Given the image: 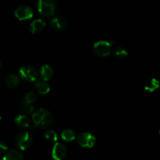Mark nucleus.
Segmentation results:
<instances>
[{"label":"nucleus","instance_id":"f03ea898","mask_svg":"<svg viewBox=\"0 0 160 160\" xmlns=\"http://www.w3.org/2000/svg\"><path fill=\"white\" fill-rule=\"evenodd\" d=\"M37 6L39 13L45 17H52L56 11V4L53 0H38Z\"/></svg>","mask_w":160,"mask_h":160},{"label":"nucleus","instance_id":"4be33fe9","mask_svg":"<svg viewBox=\"0 0 160 160\" xmlns=\"http://www.w3.org/2000/svg\"><path fill=\"white\" fill-rule=\"evenodd\" d=\"M8 149V147L6 144L3 142L0 141V154H2V153L6 152Z\"/></svg>","mask_w":160,"mask_h":160},{"label":"nucleus","instance_id":"39448f33","mask_svg":"<svg viewBox=\"0 0 160 160\" xmlns=\"http://www.w3.org/2000/svg\"><path fill=\"white\" fill-rule=\"evenodd\" d=\"M20 77L27 81H35L38 78V73L35 68L31 66H23L20 69Z\"/></svg>","mask_w":160,"mask_h":160},{"label":"nucleus","instance_id":"9d476101","mask_svg":"<svg viewBox=\"0 0 160 160\" xmlns=\"http://www.w3.org/2000/svg\"><path fill=\"white\" fill-rule=\"evenodd\" d=\"M45 25H46V23L43 20L38 19V20H34V22L31 23V27H30V31L33 34H39L45 29Z\"/></svg>","mask_w":160,"mask_h":160},{"label":"nucleus","instance_id":"a211bd4d","mask_svg":"<svg viewBox=\"0 0 160 160\" xmlns=\"http://www.w3.org/2000/svg\"><path fill=\"white\" fill-rule=\"evenodd\" d=\"M61 138L63 141L66 142H72L76 138V134L73 131L70 129H66L61 134Z\"/></svg>","mask_w":160,"mask_h":160},{"label":"nucleus","instance_id":"20e7f679","mask_svg":"<svg viewBox=\"0 0 160 160\" xmlns=\"http://www.w3.org/2000/svg\"><path fill=\"white\" fill-rule=\"evenodd\" d=\"M112 45L107 41H98L93 45V51L97 56L100 57L108 56L111 52Z\"/></svg>","mask_w":160,"mask_h":160},{"label":"nucleus","instance_id":"f3484780","mask_svg":"<svg viewBox=\"0 0 160 160\" xmlns=\"http://www.w3.org/2000/svg\"><path fill=\"white\" fill-rule=\"evenodd\" d=\"M18 107L20 109V110L22 112H24V113L29 114L31 113L34 111V106H33V105L31 104V103L27 102L25 100H23V101H21L19 103Z\"/></svg>","mask_w":160,"mask_h":160},{"label":"nucleus","instance_id":"412c9836","mask_svg":"<svg viewBox=\"0 0 160 160\" xmlns=\"http://www.w3.org/2000/svg\"><path fill=\"white\" fill-rule=\"evenodd\" d=\"M24 100L27 102L33 104V103L36 101V95L34 92H28V93H27L26 95H25Z\"/></svg>","mask_w":160,"mask_h":160},{"label":"nucleus","instance_id":"423d86ee","mask_svg":"<svg viewBox=\"0 0 160 160\" xmlns=\"http://www.w3.org/2000/svg\"><path fill=\"white\" fill-rule=\"evenodd\" d=\"M78 142L83 148H91L94 147L96 142V138L93 134L88 132L81 133L78 137Z\"/></svg>","mask_w":160,"mask_h":160},{"label":"nucleus","instance_id":"9b49d317","mask_svg":"<svg viewBox=\"0 0 160 160\" xmlns=\"http://www.w3.org/2000/svg\"><path fill=\"white\" fill-rule=\"evenodd\" d=\"M53 73L54 72H53L52 67L51 66L48 65V64H45L41 68V77H42V78L45 81H47L51 79L53 76Z\"/></svg>","mask_w":160,"mask_h":160},{"label":"nucleus","instance_id":"ddd939ff","mask_svg":"<svg viewBox=\"0 0 160 160\" xmlns=\"http://www.w3.org/2000/svg\"><path fill=\"white\" fill-rule=\"evenodd\" d=\"M159 88V81L156 78H151L145 81V89L148 92H153Z\"/></svg>","mask_w":160,"mask_h":160},{"label":"nucleus","instance_id":"6ab92c4d","mask_svg":"<svg viewBox=\"0 0 160 160\" xmlns=\"http://www.w3.org/2000/svg\"><path fill=\"white\" fill-rule=\"evenodd\" d=\"M44 136H45V138L48 142H53L57 141V134L52 130H48V131H45Z\"/></svg>","mask_w":160,"mask_h":160},{"label":"nucleus","instance_id":"0eeeda50","mask_svg":"<svg viewBox=\"0 0 160 160\" xmlns=\"http://www.w3.org/2000/svg\"><path fill=\"white\" fill-rule=\"evenodd\" d=\"M14 15L18 20H27L32 18L34 15L33 9L28 6H20L15 10Z\"/></svg>","mask_w":160,"mask_h":160},{"label":"nucleus","instance_id":"b1692460","mask_svg":"<svg viewBox=\"0 0 160 160\" xmlns=\"http://www.w3.org/2000/svg\"><path fill=\"white\" fill-rule=\"evenodd\" d=\"M2 120V117H1V115H0V120Z\"/></svg>","mask_w":160,"mask_h":160},{"label":"nucleus","instance_id":"dca6fc26","mask_svg":"<svg viewBox=\"0 0 160 160\" xmlns=\"http://www.w3.org/2000/svg\"><path fill=\"white\" fill-rule=\"evenodd\" d=\"M38 92L42 95H46L49 92L50 87L45 81H38L35 84Z\"/></svg>","mask_w":160,"mask_h":160},{"label":"nucleus","instance_id":"f257e3e1","mask_svg":"<svg viewBox=\"0 0 160 160\" xmlns=\"http://www.w3.org/2000/svg\"><path fill=\"white\" fill-rule=\"evenodd\" d=\"M34 125L38 128H48L52 124L53 117L51 112L45 109H40L36 111L32 117Z\"/></svg>","mask_w":160,"mask_h":160},{"label":"nucleus","instance_id":"2eb2a0df","mask_svg":"<svg viewBox=\"0 0 160 160\" xmlns=\"http://www.w3.org/2000/svg\"><path fill=\"white\" fill-rule=\"evenodd\" d=\"M23 156L17 150H10L6 153L2 159L5 160H21L23 159Z\"/></svg>","mask_w":160,"mask_h":160},{"label":"nucleus","instance_id":"7ed1b4c3","mask_svg":"<svg viewBox=\"0 0 160 160\" xmlns=\"http://www.w3.org/2000/svg\"><path fill=\"white\" fill-rule=\"evenodd\" d=\"M33 138L28 131H22L19 133L15 138V143L21 150H26L32 145Z\"/></svg>","mask_w":160,"mask_h":160},{"label":"nucleus","instance_id":"5701e85b","mask_svg":"<svg viewBox=\"0 0 160 160\" xmlns=\"http://www.w3.org/2000/svg\"><path fill=\"white\" fill-rule=\"evenodd\" d=\"M2 64L1 60H0V70H1V68H2Z\"/></svg>","mask_w":160,"mask_h":160},{"label":"nucleus","instance_id":"1a4fd4ad","mask_svg":"<svg viewBox=\"0 0 160 160\" xmlns=\"http://www.w3.org/2000/svg\"><path fill=\"white\" fill-rule=\"evenodd\" d=\"M50 26L53 30L57 31H62L67 27V21L65 19L62 17H58L56 18H53L50 21Z\"/></svg>","mask_w":160,"mask_h":160},{"label":"nucleus","instance_id":"4468645a","mask_svg":"<svg viewBox=\"0 0 160 160\" xmlns=\"http://www.w3.org/2000/svg\"><path fill=\"white\" fill-rule=\"evenodd\" d=\"M15 124L19 128H28L30 126V120L24 115H19L14 120Z\"/></svg>","mask_w":160,"mask_h":160},{"label":"nucleus","instance_id":"f8f14e48","mask_svg":"<svg viewBox=\"0 0 160 160\" xmlns=\"http://www.w3.org/2000/svg\"><path fill=\"white\" fill-rule=\"evenodd\" d=\"M19 84H20V79L17 75L12 73L6 77V84L9 88H15L19 85Z\"/></svg>","mask_w":160,"mask_h":160},{"label":"nucleus","instance_id":"393cba45","mask_svg":"<svg viewBox=\"0 0 160 160\" xmlns=\"http://www.w3.org/2000/svg\"><path fill=\"white\" fill-rule=\"evenodd\" d=\"M159 136H160V130H159Z\"/></svg>","mask_w":160,"mask_h":160},{"label":"nucleus","instance_id":"6e6552de","mask_svg":"<svg viewBox=\"0 0 160 160\" xmlns=\"http://www.w3.org/2000/svg\"><path fill=\"white\" fill-rule=\"evenodd\" d=\"M67 149L65 145L62 143H56L53 146L52 156L56 160H62L67 156Z\"/></svg>","mask_w":160,"mask_h":160},{"label":"nucleus","instance_id":"aec40b11","mask_svg":"<svg viewBox=\"0 0 160 160\" xmlns=\"http://www.w3.org/2000/svg\"><path fill=\"white\" fill-rule=\"evenodd\" d=\"M115 56L120 59H123L128 56V52L123 47H118L115 50Z\"/></svg>","mask_w":160,"mask_h":160}]
</instances>
